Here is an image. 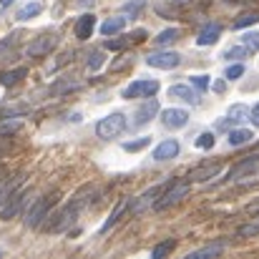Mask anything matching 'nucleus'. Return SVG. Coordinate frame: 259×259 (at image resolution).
<instances>
[{"mask_svg":"<svg viewBox=\"0 0 259 259\" xmlns=\"http://www.w3.org/2000/svg\"><path fill=\"white\" fill-rule=\"evenodd\" d=\"M56 201H58V191H51V194L35 199L33 206L25 211V227L28 229H40L46 224V219L51 217V209L56 206Z\"/></svg>","mask_w":259,"mask_h":259,"instance_id":"nucleus-1","label":"nucleus"},{"mask_svg":"<svg viewBox=\"0 0 259 259\" xmlns=\"http://www.w3.org/2000/svg\"><path fill=\"white\" fill-rule=\"evenodd\" d=\"M186 194H189V179L169 181L166 189H164V191L159 194V199L154 201V209H156V211H166V209L176 206L181 199H186Z\"/></svg>","mask_w":259,"mask_h":259,"instance_id":"nucleus-2","label":"nucleus"},{"mask_svg":"<svg viewBox=\"0 0 259 259\" xmlns=\"http://www.w3.org/2000/svg\"><path fill=\"white\" fill-rule=\"evenodd\" d=\"M30 201H33V191H30V189H20V186H18V189L8 196V201L0 206V219H3V222L15 219V217H18V214H20Z\"/></svg>","mask_w":259,"mask_h":259,"instance_id":"nucleus-3","label":"nucleus"},{"mask_svg":"<svg viewBox=\"0 0 259 259\" xmlns=\"http://www.w3.org/2000/svg\"><path fill=\"white\" fill-rule=\"evenodd\" d=\"M81 211L73 206V204H66L56 217H48L51 222L48 224H43L40 229H46V232H51V234H63V232H68L71 227H73V222H76V217H78Z\"/></svg>","mask_w":259,"mask_h":259,"instance_id":"nucleus-4","label":"nucleus"},{"mask_svg":"<svg viewBox=\"0 0 259 259\" xmlns=\"http://www.w3.org/2000/svg\"><path fill=\"white\" fill-rule=\"evenodd\" d=\"M58 46V33H40L38 38H33L25 48V56L28 58H43L48 53H53Z\"/></svg>","mask_w":259,"mask_h":259,"instance_id":"nucleus-5","label":"nucleus"},{"mask_svg":"<svg viewBox=\"0 0 259 259\" xmlns=\"http://www.w3.org/2000/svg\"><path fill=\"white\" fill-rule=\"evenodd\" d=\"M123 128H126V116L123 113H111V116H106L96 123V136L108 141V139H116Z\"/></svg>","mask_w":259,"mask_h":259,"instance_id":"nucleus-6","label":"nucleus"},{"mask_svg":"<svg viewBox=\"0 0 259 259\" xmlns=\"http://www.w3.org/2000/svg\"><path fill=\"white\" fill-rule=\"evenodd\" d=\"M166 186L164 184H159V186H151V189H146L141 196H136V199H131V204H128V209H131V214H144L149 206H154V201L159 199V194L164 191Z\"/></svg>","mask_w":259,"mask_h":259,"instance_id":"nucleus-7","label":"nucleus"},{"mask_svg":"<svg viewBox=\"0 0 259 259\" xmlns=\"http://www.w3.org/2000/svg\"><path fill=\"white\" fill-rule=\"evenodd\" d=\"M159 91V81H134L131 86L123 88V98L134 101V98H151Z\"/></svg>","mask_w":259,"mask_h":259,"instance_id":"nucleus-8","label":"nucleus"},{"mask_svg":"<svg viewBox=\"0 0 259 259\" xmlns=\"http://www.w3.org/2000/svg\"><path fill=\"white\" fill-rule=\"evenodd\" d=\"M254 174H259V154L242 159L232 171L227 174V181H239V179H244V176H254Z\"/></svg>","mask_w":259,"mask_h":259,"instance_id":"nucleus-9","label":"nucleus"},{"mask_svg":"<svg viewBox=\"0 0 259 259\" xmlns=\"http://www.w3.org/2000/svg\"><path fill=\"white\" fill-rule=\"evenodd\" d=\"M146 63L151 68H164V71H171L181 63V56L179 53H171V51H156L151 56H146Z\"/></svg>","mask_w":259,"mask_h":259,"instance_id":"nucleus-10","label":"nucleus"},{"mask_svg":"<svg viewBox=\"0 0 259 259\" xmlns=\"http://www.w3.org/2000/svg\"><path fill=\"white\" fill-rule=\"evenodd\" d=\"M156 113H159V101L149 98V101H146L144 106H139V108H136V113H134V121H131V126H134V128H141V126L151 123V121L156 118Z\"/></svg>","mask_w":259,"mask_h":259,"instance_id":"nucleus-11","label":"nucleus"},{"mask_svg":"<svg viewBox=\"0 0 259 259\" xmlns=\"http://www.w3.org/2000/svg\"><path fill=\"white\" fill-rule=\"evenodd\" d=\"M219 174H222V164L214 161V164H201V166L191 169L186 179H189V184H191V181H209V179H217Z\"/></svg>","mask_w":259,"mask_h":259,"instance_id":"nucleus-12","label":"nucleus"},{"mask_svg":"<svg viewBox=\"0 0 259 259\" xmlns=\"http://www.w3.org/2000/svg\"><path fill=\"white\" fill-rule=\"evenodd\" d=\"M161 123H164L166 128H184V126L189 123V113H186L184 108H166V111L161 113Z\"/></svg>","mask_w":259,"mask_h":259,"instance_id":"nucleus-13","label":"nucleus"},{"mask_svg":"<svg viewBox=\"0 0 259 259\" xmlns=\"http://www.w3.org/2000/svg\"><path fill=\"white\" fill-rule=\"evenodd\" d=\"M181 151L179 141L176 139H164L156 149H154V161H169V159H176Z\"/></svg>","mask_w":259,"mask_h":259,"instance_id":"nucleus-14","label":"nucleus"},{"mask_svg":"<svg viewBox=\"0 0 259 259\" xmlns=\"http://www.w3.org/2000/svg\"><path fill=\"white\" fill-rule=\"evenodd\" d=\"M91 199H96V184H86L83 189H78V191L71 196L68 204H73V206L81 211V209H86L88 204H91Z\"/></svg>","mask_w":259,"mask_h":259,"instance_id":"nucleus-15","label":"nucleus"},{"mask_svg":"<svg viewBox=\"0 0 259 259\" xmlns=\"http://www.w3.org/2000/svg\"><path fill=\"white\" fill-rule=\"evenodd\" d=\"M128 204H131V199H121V201L116 204V209L111 211V217H108V219H106V224L101 227V234L111 232V229H113V227H116V224L121 222V217H123V214L128 211Z\"/></svg>","mask_w":259,"mask_h":259,"instance_id":"nucleus-16","label":"nucleus"},{"mask_svg":"<svg viewBox=\"0 0 259 259\" xmlns=\"http://www.w3.org/2000/svg\"><path fill=\"white\" fill-rule=\"evenodd\" d=\"M23 179H25V174H13L10 179H0V206L8 201V196L23 184Z\"/></svg>","mask_w":259,"mask_h":259,"instance_id":"nucleus-17","label":"nucleus"},{"mask_svg":"<svg viewBox=\"0 0 259 259\" xmlns=\"http://www.w3.org/2000/svg\"><path fill=\"white\" fill-rule=\"evenodd\" d=\"M169 98L184 101V103H191V106H196V103H199V93H194L191 88L184 86V83H176V86L169 88Z\"/></svg>","mask_w":259,"mask_h":259,"instance_id":"nucleus-18","label":"nucleus"},{"mask_svg":"<svg viewBox=\"0 0 259 259\" xmlns=\"http://www.w3.org/2000/svg\"><path fill=\"white\" fill-rule=\"evenodd\" d=\"M23 128V116H3L0 118V136L8 139Z\"/></svg>","mask_w":259,"mask_h":259,"instance_id":"nucleus-19","label":"nucleus"},{"mask_svg":"<svg viewBox=\"0 0 259 259\" xmlns=\"http://www.w3.org/2000/svg\"><path fill=\"white\" fill-rule=\"evenodd\" d=\"M78 88H81V81L66 76V78H58V81L51 86V93H53V96H68V93H73V91H78Z\"/></svg>","mask_w":259,"mask_h":259,"instance_id":"nucleus-20","label":"nucleus"},{"mask_svg":"<svg viewBox=\"0 0 259 259\" xmlns=\"http://www.w3.org/2000/svg\"><path fill=\"white\" fill-rule=\"evenodd\" d=\"M93 28H96V18H93L91 13L81 15L78 23H76V38H78V40H88L91 33H93Z\"/></svg>","mask_w":259,"mask_h":259,"instance_id":"nucleus-21","label":"nucleus"},{"mask_svg":"<svg viewBox=\"0 0 259 259\" xmlns=\"http://www.w3.org/2000/svg\"><path fill=\"white\" fill-rule=\"evenodd\" d=\"M219 35H222V25L209 23V25H204V30L199 33L196 43H199V46H211V43H217V38H219Z\"/></svg>","mask_w":259,"mask_h":259,"instance_id":"nucleus-22","label":"nucleus"},{"mask_svg":"<svg viewBox=\"0 0 259 259\" xmlns=\"http://www.w3.org/2000/svg\"><path fill=\"white\" fill-rule=\"evenodd\" d=\"M25 76H28V71H25V68H13V71H3V73H0V86L13 88L15 83H20V81H23Z\"/></svg>","mask_w":259,"mask_h":259,"instance_id":"nucleus-23","label":"nucleus"},{"mask_svg":"<svg viewBox=\"0 0 259 259\" xmlns=\"http://www.w3.org/2000/svg\"><path fill=\"white\" fill-rule=\"evenodd\" d=\"M123 25H126V18H121V15L108 18V20L101 23V35H116V33L123 30Z\"/></svg>","mask_w":259,"mask_h":259,"instance_id":"nucleus-24","label":"nucleus"},{"mask_svg":"<svg viewBox=\"0 0 259 259\" xmlns=\"http://www.w3.org/2000/svg\"><path fill=\"white\" fill-rule=\"evenodd\" d=\"M252 141V131L249 128H234L229 131V146H244Z\"/></svg>","mask_w":259,"mask_h":259,"instance_id":"nucleus-25","label":"nucleus"},{"mask_svg":"<svg viewBox=\"0 0 259 259\" xmlns=\"http://www.w3.org/2000/svg\"><path fill=\"white\" fill-rule=\"evenodd\" d=\"M18 38H20L18 33H10L8 38L0 40V58H3V61L13 56V51H15V46H18Z\"/></svg>","mask_w":259,"mask_h":259,"instance_id":"nucleus-26","label":"nucleus"},{"mask_svg":"<svg viewBox=\"0 0 259 259\" xmlns=\"http://www.w3.org/2000/svg\"><path fill=\"white\" fill-rule=\"evenodd\" d=\"M179 40V30L176 28H166V30H161L156 38H154V43L159 46V48H166V46H171Z\"/></svg>","mask_w":259,"mask_h":259,"instance_id":"nucleus-27","label":"nucleus"},{"mask_svg":"<svg viewBox=\"0 0 259 259\" xmlns=\"http://www.w3.org/2000/svg\"><path fill=\"white\" fill-rule=\"evenodd\" d=\"M254 23H259V13L257 10H247V13H242V15L234 20V28L242 30V28H249V25H254Z\"/></svg>","mask_w":259,"mask_h":259,"instance_id":"nucleus-28","label":"nucleus"},{"mask_svg":"<svg viewBox=\"0 0 259 259\" xmlns=\"http://www.w3.org/2000/svg\"><path fill=\"white\" fill-rule=\"evenodd\" d=\"M40 3H28V5H23L20 10H18V20H30V18H35V15H40Z\"/></svg>","mask_w":259,"mask_h":259,"instance_id":"nucleus-29","label":"nucleus"},{"mask_svg":"<svg viewBox=\"0 0 259 259\" xmlns=\"http://www.w3.org/2000/svg\"><path fill=\"white\" fill-rule=\"evenodd\" d=\"M174 247H176V239H166V242H161V244H156V247L151 249V257H154V259L166 257V254L171 252Z\"/></svg>","mask_w":259,"mask_h":259,"instance_id":"nucleus-30","label":"nucleus"},{"mask_svg":"<svg viewBox=\"0 0 259 259\" xmlns=\"http://www.w3.org/2000/svg\"><path fill=\"white\" fill-rule=\"evenodd\" d=\"M146 8V0H128L126 5H123V15H128V18H136L141 10Z\"/></svg>","mask_w":259,"mask_h":259,"instance_id":"nucleus-31","label":"nucleus"},{"mask_svg":"<svg viewBox=\"0 0 259 259\" xmlns=\"http://www.w3.org/2000/svg\"><path fill=\"white\" fill-rule=\"evenodd\" d=\"M237 237L239 239H249V237H259V222H252V224H244L237 229Z\"/></svg>","mask_w":259,"mask_h":259,"instance_id":"nucleus-32","label":"nucleus"},{"mask_svg":"<svg viewBox=\"0 0 259 259\" xmlns=\"http://www.w3.org/2000/svg\"><path fill=\"white\" fill-rule=\"evenodd\" d=\"M247 53H249V48L242 43V46H234V48H229V51L224 53V58H227V61H242Z\"/></svg>","mask_w":259,"mask_h":259,"instance_id":"nucleus-33","label":"nucleus"},{"mask_svg":"<svg viewBox=\"0 0 259 259\" xmlns=\"http://www.w3.org/2000/svg\"><path fill=\"white\" fill-rule=\"evenodd\" d=\"M249 113H252V111H249L247 106H242V103H239V106H232V108H229V118H232L234 123H239V121H244V118H247Z\"/></svg>","mask_w":259,"mask_h":259,"instance_id":"nucleus-34","label":"nucleus"},{"mask_svg":"<svg viewBox=\"0 0 259 259\" xmlns=\"http://www.w3.org/2000/svg\"><path fill=\"white\" fill-rule=\"evenodd\" d=\"M222 252V244H214V247H204V249H196V252H191L189 259H201V257H217Z\"/></svg>","mask_w":259,"mask_h":259,"instance_id":"nucleus-35","label":"nucleus"},{"mask_svg":"<svg viewBox=\"0 0 259 259\" xmlns=\"http://www.w3.org/2000/svg\"><path fill=\"white\" fill-rule=\"evenodd\" d=\"M103 58H106V56H103V51H93V53H91V56H88V71H98V68H101V66H103Z\"/></svg>","mask_w":259,"mask_h":259,"instance_id":"nucleus-36","label":"nucleus"},{"mask_svg":"<svg viewBox=\"0 0 259 259\" xmlns=\"http://www.w3.org/2000/svg\"><path fill=\"white\" fill-rule=\"evenodd\" d=\"M194 144H196L199 149H204V151H206V149H211V146L217 144V139H214V134H209V131H206V134H201Z\"/></svg>","mask_w":259,"mask_h":259,"instance_id":"nucleus-37","label":"nucleus"},{"mask_svg":"<svg viewBox=\"0 0 259 259\" xmlns=\"http://www.w3.org/2000/svg\"><path fill=\"white\" fill-rule=\"evenodd\" d=\"M149 144H151V139H149V136H144V139H136V141L123 144V149H126V151H141V149H146Z\"/></svg>","mask_w":259,"mask_h":259,"instance_id":"nucleus-38","label":"nucleus"},{"mask_svg":"<svg viewBox=\"0 0 259 259\" xmlns=\"http://www.w3.org/2000/svg\"><path fill=\"white\" fill-rule=\"evenodd\" d=\"M224 76H227L229 81H237V78H242V76H244V66H242V63H234V66H229V68H227V73H224Z\"/></svg>","mask_w":259,"mask_h":259,"instance_id":"nucleus-39","label":"nucleus"},{"mask_svg":"<svg viewBox=\"0 0 259 259\" xmlns=\"http://www.w3.org/2000/svg\"><path fill=\"white\" fill-rule=\"evenodd\" d=\"M242 43L249 48V51H259V33H247L242 38Z\"/></svg>","mask_w":259,"mask_h":259,"instance_id":"nucleus-40","label":"nucleus"},{"mask_svg":"<svg viewBox=\"0 0 259 259\" xmlns=\"http://www.w3.org/2000/svg\"><path fill=\"white\" fill-rule=\"evenodd\" d=\"M126 46H128V35H126V38H116V40H108V43H106V48H108V51H123Z\"/></svg>","mask_w":259,"mask_h":259,"instance_id":"nucleus-41","label":"nucleus"},{"mask_svg":"<svg viewBox=\"0 0 259 259\" xmlns=\"http://www.w3.org/2000/svg\"><path fill=\"white\" fill-rule=\"evenodd\" d=\"M191 86L196 88V91H206L209 88V76H194L191 78Z\"/></svg>","mask_w":259,"mask_h":259,"instance_id":"nucleus-42","label":"nucleus"},{"mask_svg":"<svg viewBox=\"0 0 259 259\" xmlns=\"http://www.w3.org/2000/svg\"><path fill=\"white\" fill-rule=\"evenodd\" d=\"M128 63H131V58H128V56H121L118 61H113V63H111V71H121V68H126Z\"/></svg>","mask_w":259,"mask_h":259,"instance_id":"nucleus-43","label":"nucleus"},{"mask_svg":"<svg viewBox=\"0 0 259 259\" xmlns=\"http://www.w3.org/2000/svg\"><path fill=\"white\" fill-rule=\"evenodd\" d=\"M139 40H146V30H134L128 35V43H139Z\"/></svg>","mask_w":259,"mask_h":259,"instance_id":"nucleus-44","label":"nucleus"},{"mask_svg":"<svg viewBox=\"0 0 259 259\" xmlns=\"http://www.w3.org/2000/svg\"><path fill=\"white\" fill-rule=\"evenodd\" d=\"M214 91H217V93H224V91H227V83H224V81H217V83H214Z\"/></svg>","mask_w":259,"mask_h":259,"instance_id":"nucleus-45","label":"nucleus"},{"mask_svg":"<svg viewBox=\"0 0 259 259\" xmlns=\"http://www.w3.org/2000/svg\"><path fill=\"white\" fill-rule=\"evenodd\" d=\"M252 121H254V123L259 126V103L254 106V108H252Z\"/></svg>","mask_w":259,"mask_h":259,"instance_id":"nucleus-46","label":"nucleus"},{"mask_svg":"<svg viewBox=\"0 0 259 259\" xmlns=\"http://www.w3.org/2000/svg\"><path fill=\"white\" fill-rule=\"evenodd\" d=\"M15 0H0V10H5V8H10Z\"/></svg>","mask_w":259,"mask_h":259,"instance_id":"nucleus-47","label":"nucleus"},{"mask_svg":"<svg viewBox=\"0 0 259 259\" xmlns=\"http://www.w3.org/2000/svg\"><path fill=\"white\" fill-rule=\"evenodd\" d=\"M93 3H96V0H78V5H81V8H91Z\"/></svg>","mask_w":259,"mask_h":259,"instance_id":"nucleus-48","label":"nucleus"},{"mask_svg":"<svg viewBox=\"0 0 259 259\" xmlns=\"http://www.w3.org/2000/svg\"><path fill=\"white\" fill-rule=\"evenodd\" d=\"M257 219H259V211H257Z\"/></svg>","mask_w":259,"mask_h":259,"instance_id":"nucleus-49","label":"nucleus"}]
</instances>
